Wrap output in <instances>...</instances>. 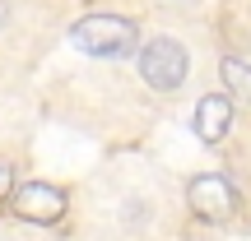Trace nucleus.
<instances>
[{"label":"nucleus","instance_id":"obj_1","mask_svg":"<svg viewBox=\"0 0 251 241\" xmlns=\"http://www.w3.org/2000/svg\"><path fill=\"white\" fill-rule=\"evenodd\" d=\"M70 42L79 46V51H89V56L121 61V56L135 51L140 28H135L130 19H121V14H89V19H79V23L70 28Z\"/></svg>","mask_w":251,"mask_h":241},{"label":"nucleus","instance_id":"obj_2","mask_svg":"<svg viewBox=\"0 0 251 241\" xmlns=\"http://www.w3.org/2000/svg\"><path fill=\"white\" fill-rule=\"evenodd\" d=\"M186 70H191V61H186V46H181L177 37H153V42H144V51H140V74H144L149 88L177 93L181 84H186Z\"/></svg>","mask_w":251,"mask_h":241},{"label":"nucleus","instance_id":"obj_3","mask_svg":"<svg viewBox=\"0 0 251 241\" xmlns=\"http://www.w3.org/2000/svg\"><path fill=\"white\" fill-rule=\"evenodd\" d=\"M186 204L196 218H205V223H228V218L237 214V190L228 176H219V172H205V176H196L186 186Z\"/></svg>","mask_w":251,"mask_h":241},{"label":"nucleus","instance_id":"obj_4","mask_svg":"<svg viewBox=\"0 0 251 241\" xmlns=\"http://www.w3.org/2000/svg\"><path fill=\"white\" fill-rule=\"evenodd\" d=\"M65 190L61 186H51V181H24V186L14 190V214L24 218V223H37V227H47V223H61L65 218Z\"/></svg>","mask_w":251,"mask_h":241},{"label":"nucleus","instance_id":"obj_5","mask_svg":"<svg viewBox=\"0 0 251 241\" xmlns=\"http://www.w3.org/2000/svg\"><path fill=\"white\" fill-rule=\"evenodd\" d=\"M196 134L205 144H219L228 134V125H233V98L228 93H205V98L196 102Z\"/></svg>","mask_w":251,"mask_h":241},{"label":"nucleus","instance_id":"obj_6","mask_svg":"<svg viewBox=\"0 0 251 241\" xmlns=\"http://www.w3.org/2000/svg\"><path fill=\"white\" fill-rule=\"evenodd\" d=\"M219 74H224V84H228V98H233V102H247V107H251V65L237 61V56H228Z\"/></svg>","mask_w":251,"mask_h":241},{"label":"nucleus","instance_id":"obj_7","mask_svg":"<svg viewBox=\"0 0 251 241\" xmlns=\"http://www.w3.org/2000/svg\"><path fill=\"white\" fill-rule=\"evenodd\" d=\"M9 195H14V167L0 158V199H9Z\"/></svg>","mask_w":251,"mask_h":241},{"label":"nucleus","instance_id":"obj_8","mask_svg":"<svg viewBox=\"0 0 251 241\" xmlns=\"http://www.w3.org/2000/svg\"><path fill=\"white\" fill-rule=\"evenodd\" d=\"M5 23H9V5L0 0V28H5Z\"/></svg>","mask_w":251,"mask_h":241}]
</instances>
